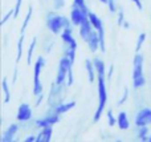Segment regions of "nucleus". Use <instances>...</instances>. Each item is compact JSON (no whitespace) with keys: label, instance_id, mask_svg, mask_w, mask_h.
<instances>
[{"label":"nucleus","instance_id":"b1692460","mask_svg":"<svg viewBox=\"0 0 151 142\" xmlns=\"http://www.w3.org/2000/svg\"><path fill=\"white\" fill-rule=\"evenodd\" d=\"M24 37H25V35H20V37H19V40H17V49H16V63H19V61L21 60V57H23Z\"/></svg>","mask_w":151,"mask_h":142},{"label":"nucleus","instance_id":"9d476101","mask_svg":"<svg viewBox=\"0 0 151 142\" xmlns=\"http://www.w3.org/2000/svg\"><path fill=\"white\" fill-rule=\"evenodd\" d=\"M60 37L65 47L72 48V49H77V40L73 36V29L72 28H64L63 32L60 33Z\"/></svg>","mask_w":151,"mask_h":142},{"label":"nucleus","instance_id":"7ed1b4c3","mask_svg":"<svg viewBox=\"0 0 151 142\" xmlns=\"http://www.w3.org/2000/svg\"><path fill=\"white\" fill-rule=\"evenodd\" d=\"M45 64H47V60H45L44 56H39L36 58L33 64V84H32V92H33L35 96H39L41 93H44V85H42V81L40 79L41 76V72L44 69Z\"/></svg>","mask_w":151,"mask_h":142},{"label":"nucleus","instance_id":"6e6552de","mask_svg":"<svg viewBox=\"0 0 151 142\" xmlns=\"http://www.w3.org/2000/svg\"><path fill=\"white\" fill-rule=\"evenodd\" d=\"M134 124H135V126H150L151 125V108L145 106V108L139 109L138 113L135 114Z\"/></svg>","mask_w":151,"mask_h":142},{"label":"nucleus","instance_id":"9b49d317","mask_svg":"<svg viewBox=\"0 0 151 142\" xmlns=\"http://www.w3.org/2000/svg\"><path fill=\"white\" fill-rule=\"evenodd\" d=\"M85 43L88 44V48L91 50L93 53L98 52V50H101V41H99V35L98 32L94 29L93 32H91L90 35L88 36V39L85 40Z\"/></svg>","mask_w":151,"mask_h":142},{"label":"nucleus","instance_id":"4c0bfd02","mask_svg":"<svg viewBox=\"0 0 151 142\" xmlns=\"http://www.w3.org/2000/svg\"><path fill=\"white\" fill-rule=\"evenodd\" d=\"M24 142H36V136L35 134H29L24 138Z\"/></svg>","mask_w":151,"mask_h":142},{"label":"nucleus","instance_id":"79ce46f5","mask_svg":"<svg viewBox=\"0 0 151 142\" xmlns=\"http://www.w3.org/2000/svg\"><path fill=\"white\" fill-rule=\"evenodd\" d=\"M146 142H151V134H149V137L146 138Z\"/></svg>","mask_w":151,"mask_h":142},{"label":"nucleus","instance_id":"f257e3e1","mask_svg":"<svg viewBox=\"0 0 151 142\" xmlns=\"http://www.w3.org/2000/svg\"><path fill=\"white\" fill-rule=\"evenodd\" d=\"M97 90H98V105L94 112L93 120L94 122H98L101 120L102 114L105 112L107 104V88H106V74H97Z\"/></svg>","mask_w":151,"mask_h":142},{"label":"nucleus","instance_id":"e433bc0d","mask_svg":"<svg viewBox=\"0 0 151 142\" xmlns=\"http://www.w3.org/2000/svg\"><path fill=\"white\" fill-rule=\"evenodd\" d=\"M131 1H133L134 4H135V7L138 8L139 11L143 9V3H142V0H131Z\"/></svg>","mask_w":151,"mask_h":142},{"label":"nucleus","instance_id":"6ab92c4d","mask_svg":"<svg viewBox=\"0 0 151 142\" xmlns=\"http://www.w3.org/2000/svg\"><path fill=\"white\" fill-rule=\"evenodd\" d=\"M89 20H90L91 25H93V28L96 29L97 32H99V31L104 29V23H102V20L99 19V16L97 15V13H94V12L89 13Z\"/></svg>","mask_w":151,"mask_h":142},{"label":"nucleus","instance_id":"aec40b11","mask_svg":"<svg viewBox=\"0 0 151 142\" xmlns=\"http://www.w3.org/2000/svg\"><path fill=\"white\" fill-rule=\"evenodd\" d=\"M1 92L4 96V104H8L11 101V89H9V84H8V79L4 77L1 80Z\"/></svg>","mask_w":151,"mask_h":142},{"label":"nucleus","instance_id":"f704fd0d","mask_svg":"<svg viewBox=\"0 0 151 142\" xmlns=\"http://www.w3.org/2000/svg\"><path fill=\"white\" fill-rule=\"evenodd\" d=\"M72 5L73 7H78V8H86L88 5H86V0H73V3H72Z\"/></svg>","mask_w":151,"mask_h":142},{"label":"nucleus","instance_id":"37998d69","mask_svg":"<svg viewBox=\"0 0 151 142\" xmlns=\"http://www.w3.org/2000/svg\"><path fill=\"white\" fill-rule=\"evenodd\" d=\"M101 3H104V4H107V0H99Z\"/></svg>","mask_w":151,"mask_h":142},{"label":"nucleus","instance_id":"4be33fe9","mask_svg":"<svg viewBox=\"0 0 151 142\" xmlns=\"http://www.w3.org/2000/svg\"><path fill=\"white\" fill-rule=\"evenodd\" d=\"M32 13H33V7L29 5L28 7V12H27L25 17H24V21H23V25H21V29H20V35H25V31L29 25V21H31V17H32Z\"/></svg>","mask_w":151,"mask_h":142},{"label":"nucleus","instance_id":"1a4fd4ad","mask_svg":"<svg viewBox=\"0 0 151 142\" xmlns=\"http://www.w3.org/2000/svg\"><path fill=\"white\" fill-rule=\"evenodd\" d=\"M32 116H33V110H32L31 105L27 102L20 104L17 108V113H16V120L20 124H25V122H29L32 120Z\"/></svg>","mask_w":151,"mask_h":142},{"label":"nucleus","instance_id":"412c9836","mask_svg":"<svg viewBox=\"0 0 151 142\" xmlns=\"http://www.w3.org/2000/svg\"><path fill=\"white\" fill-rule=\"evenodd\" d=\"M93 64H94V66H96L97 74H99V73L106 74V64H105V61L102 60L101 57H94Z\"/></svg>","mask_w":151,"mask_h":142},{"label":"nucleus","instance_id":"39448f33","mask_svg":"<svg viewBox=\"0 0 151 142\" xmlns=\"http://www.w3.org/2000/svg\"><path fill=\"white\" fill-rule=\"evenodd\" d=\"M72 66H73V63H72L66 56H63L60 63H58V69H57V74H56L55 82H57V84H60V85H66L68 73ZM66 86H68V85H66Z\"/></svg>","mask_w":151,"mask_h":142},{"label":"nucleus","instance_id":"473e14b6","mask_svg":"<svg viewBox=\"0 0 151 142\" xmlns=\"http://www.w3.org/2000/svg\"><path fill=\"white\" fill-rule=\"evenodd\" d=\"M125 20H126V19H125V13H123L122 9H119V11L117 12V24H118L119 27H122L123 23H125Z\"/></svg>","mask_w":151,"mask_h":142},{"label":"nucleus","instance_id":"f03ea898","mask_svg":"<svg viewBox=\"0 0 151 142\" xmlns=\"http://www.w3.org/2000/svg\"><path fill=\"white\" fill-rule=\"evenodd\" d=\"M143 61L145 57L141 55V52L135 53L133 58V88L134 89H141L146 84V77L143 73Z\"/></svg>","mask_w":151,"mask_h":142},{"label":"nucleus","instance_id":"ea45409f","mask_svg":"<svg viewBox=\"0 0 151 142\" xmlns=\"http://www.w3.org/2000/svg\"><path fill=\"white\" fill-rule=\"evenodd\" d=\"M36 97H37V100H36V106H39L40 104L42 102V98H44V93H41V94L36 96Z\"/></svg>","mask_w":151,"mask_h":142},{"label":"nucleus","instance_id":"7c9ffc66","mask_svg":"<svg viewBox=\"0 0 151 142\" xmlns=\"http://www.w3.org/2000/svg\"><path fill=\"white\" fill-rule=\"evenodd\" d=\"M21 5H23V0H16L15 7H13V17H17V16L20 15Z\"/></svg>","mask_w":151,"mask_h":142},{"label":"nucleus","instance_id":"2f4dec72","mask_svg":"<svg viewBox=\"0 0 151 142\" xmlns=\"http://www.w3.org/2000/svg\"><path fill=\"white\" fill-rule=\"evenodd\" d=\"M65 4H66V0H53V8L56 11L63 9L65 7Z\"/></svg>","mask_w":151,"mask_h":142},{"label":"nucleus","instance_id":"20e7f679","mask_svg":"<svg viewBox=\"0 0 151 142\" xmlns=\"http://www.w3.org/2000/svg\"><path fill=\"white\" fill-rule=\"evenodd\" d=\"M45 24L47 28L50 31V33L53 35H60L64 29V15L55 12H48L47 17H45Z\"/></svg>","mask_w":151,"mask_h":142},{"label":"nucleus","instance_id":"dca6fc26","mask_svg":"<svg viewBox=\"0 0 151 142\" xmlns=\"http://www.w3.org/2000/svg\"><path fill=\"white\" fill-rule=\"evenodd\" d=\"M53 137V126L41 128L36 134V142H49Z\"/></svg>","mask_w":151,"mask_h":142},{"label":"nucleus","instance_id":"393cba45","mask_svg":"<svg viewBox=\"0 0 151 142\" xmlns=\"http://www.w3.org/2000/svg\"><path fill=\"white\" fill-rule=\"evenodd\" d=\"M36 45H37V39L36 37H33L32 41H31V44H29L28 50H27V64H28V65H31L32 64V56H33V53H35Z\"/></svg>","mask_w":151,"mask_h":142},{"label":"nucleus","instance_id":"c756f323","mask_svg":"<svg viewBox=\"0 0 151 142\" xmlns=\"http://www.w3.org/2000/svg\"><path fill=\"white\" fill-rule=\"evenodd\" d=\"M129 94H130V92H129V89H127V88H125V89H123V92H122V96H121V98H119V100H118V105H123V104H125L126 102V101H127L129 100Z\"/></svg>","mask_w":151,"mask_h":142},{"label":"nucleus","instance_id":"5701e85b","mask_svg":"<svg viewBox=\"0 0 151 142\" xmlns=\"http://www.w3.org/2000/svg\"><path fill=\"white\" fill-rule=\"evenodd\" d=\"M149 134H150L149 126H137V138L139 141L146 142V138L149 137Z\"/></svg>","mask_w":151,"mask_h":142},{"label":"nucleus","instance_id":"4468645a","mask_svg":"<svg viewBox=\"0 0 151 142\" xmlns=\"http://www.w3.org/2000/svg\"><path fill=\"white\" fill-rule=\"evenodd\" d=\"M19 129H20V126H19L17 124H11L7 128V130H4V133H3L1 141L3 142H11V141H13L16 138V134L19 133Z\"/></svg>","mask_w":151,"mask_h":142},{"label":"nucleus","instance_id":"cd10ccee","mask_svg":"<svg viewBox=\"0 0 151 142\" xmlns=\"http://www.w3.org/2000/svg\"><path fill=\"white\" fill-rule=\"evenodd\" d=\"M76 50L77 49H72V48L65 47V52H64V56H66V57H68L73 64L76 61Z\"/></svg>","mask_w":151,"mask_h":142},{"label":"nucleus","instance_id":"f8f14e48","mask_svg":"<svg viewBox=\"0 0 151 142\" xmlns=\"http://www.w3.org/2000/svg\"><path fill=\"white\" fill-rule=\"evenodd\" d=\"M69 17H70L73 27H80L81 23H82L86 17H89V16H86L81 8L73 7V5H72V9H70V13H69Z\"/></svg>","mask_w":151,"mask_h":142},{"label":"nucleus","instance_id":"bb28decb","mask_svg":"<svg viewBox=\"0 0 151 142\" xmlns=\"http://www.w3.org/2000/svg\"><path fill=\"white\" fill-rule=\"evenodd\" d=\"M106 121L109 126H115L117 125V116H114V112L111 109L106 112Z\"/></svg>","mask_w":151,"mask_h":142},{"label":"nucleus","instance_id":"423d86ee","mask_svg":"<svg viewBox=\"0 0 151 142\" xmlns=\"http://www.w3.org/2000/svg\"><path fill=\"white\" fill-rule=\"evenodd\" d=\"M65 88H68V86L66 85H60L57 82H52V86H50L48 100H47L49 108H53V106L63 102V94H64V89Z\"/></svg>","mask_w":151,"mask_h":142},{"label":"nucleus","instance_id":"2eb2a0df","mask_svg":"<svg viewBox=\"0 0 151 142\" xmlns=\"http://www.w3.org/2000/svg\"><path fill=\"white\" fill-rule=\"evenodd\" d=\"M93 31H94V28H93V25H91V23H90V20H89V17H86L85 20L81 23V25L78 27L80 37L83 40V41L88 39V36H89V35H90Z\"/></svg>","mask_w":151,"mask_h":142},{"label":"nucleus","instance_id":"a878e982","mask_svg":"<svg viewBox=\"0 0 151 142\" xmlns=\"http://www.w3.org/2000/svg\"><path fill=\"white\" fill-rule=\"evenodd\" d=\"M146 39H147V35L145 33V32H141V33L138 35V39H137V44H135V53L141 52V49H142V47H143V44H145V41H146Z\"/></svg>","mask_w":151,"mask_h":142},{"label":"nucleus","instance_id":"a19ab883","mask_svg":"<svg viewBox=\"0 0 151 142\" xmlns=\"http://www.w3.org/2000/svg\"><path fill=\"white\" fill-rule=\"evenodd\" d=\"M123 28H125V29H129V28H130V23H129V21L127 20H125V23H123Z\"/></svg>","mask_w":151,"mask_h":142},{"label":"nucleus","instance_id":"c85d7f7f","mask_svg":"<svg viewBox=\"0 0 151 142\" xmlns=\"http://www.w3.org/2000/svg\"><path fill=\"white\" fill-rule=\"evenodd\" d=\"M107 8H109V11L111 13H117L118 11H119V8H118V4L115 0H107Z\"/></svg>","mask_w":151,"mask_h":142},{"label":"nucleus","instance_id":"72a5a7b5","mask_svg":"<svg viewBox=\"0 0 151 142\" xmlns=\"http://www.w3.org/2000/svg\"><path fill=\"white\" fill-rule=\"evenodd\" d=\"M73 82H74V74H73V69L70 68L69 69V73H68V79H66V85H68V88L72 86Z\"/></svg>","mask_w":151,"mask_h":142},{"label":"nucleus","instance_id":"f3484780","mask_svg":"<svg viewBox=\"0 0 151 142\" xmlns=\"http://www.w3.org/2000/svg\"><path fill=\"white\" fill-rule=\"evenodd\" d=\"M117 126L119 130H129L130 129V120L126 112H119L117 114Z\"/></svg>","mask_w":151,"mask_h":142},{"label":"nucleus","instance_id":"58836bf2","mask_svg":"<svg viewBox=\"0 0 151 142\" xmlns=\"http://www.w3.org/2000/svg\"><path fill=\"white\" fill-rule=\"evenodd\" d=\"M113 72H114V66H113V65H110V66H109V71H107V73H106L107 80H110V79H111V76H113Z\"/></svg>","mask_w":151,"mask_h":142},{"label":"nucleus","instance_id":"c9c22d12","mask_svg":"<svg viewBox=\"0 0 151 142\" xmlns=\"http://www.w3.org/2000/svg\"><path fill=\"white\" fill-rule=\"evenodd\" d=\"M12 16H13V9L8 11V12H7V15H5V16H4V17H3V19H1V21H0V23H1V25H4V24H5V23H7V20H9V19H11V17H12Z\"/></svg>","mask_w":151,"mask_h":142},{"label":"nucleus","instance_id":"0eeeda50","mask_svg":"<svg viewBox=\"0 0 151 142\" xmlns=\"http://www.w3.org/2000/svg\"><path fill=\"white\" fill-rule=\"evenodd\" d=\"M58 122H60V114L48 110L47 116L41 117V118H37L36 121H35V126L39 128V129H41V128L53 126V125L58 124Z\"/></svg>","mask_w":151,"mask_h":142},{"label":"nucleus","instance_id":"ddd939ff","mask_svg":"<svg viewBox=\"0 0 151 142\" xmlns=\"http://www.w3.org/2000/svg\"><path fill=\"white\" fill-rule=\"evenodd\" d=\"M74 108H76V101H63V102L58 104V105L53 106V108H49V110L61 116V114H65V113H68V112H70L72 109H74Z\"/></svg>","mask_w":151,"mask_h":142},{"label":"nucleus","instance_id":"a211bd4d","mask_svg":"<svg viewBox=\"0 0 151 142\" xmlns=\"http://www.w3.org/2000/svg\"><path fill=\"white\" fill-rule=\"evenodd\" d=\"M85 71L86 74H88V79L90 82H94L97 79V71L96 66L93 64V60H85Z\"/></svg>","mask_w":151,"mask_h":142}]
</instances>
